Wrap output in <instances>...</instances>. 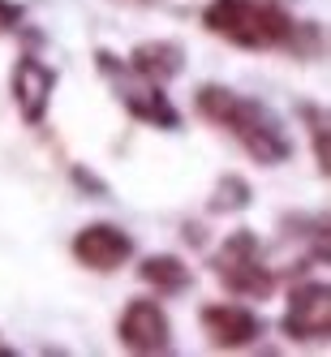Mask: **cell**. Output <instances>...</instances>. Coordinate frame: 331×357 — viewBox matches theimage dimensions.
Returning a JSON list of instances; mask_svg holds the SVG:
<instances>
[{
    "label": "cell",
    "instance_id": "obj_1",
    "mask_svg": "<svg viewBox=\"0 0 331 357\" xmlns=\"http://www.w3.org/2000/svg\"><path fill=\"white\" fill-rule=\"evenodd\" d=\"M202 26L245 52H271V47H288L297 22L279 0H207Z\"/></svg>",
    "mask_w": 331,
    "mask_h": 357
},
{
    "label": "cell",
    "instance_id": "obj_2",
    "mask_svg": "<svg viewBox=\"0 0 331 357\" xmlns=\"http://www.w3.org/2000/svg\"><path fill=\"white\" fill-rule=\"evenodd\" d=\"M95 69L108 78L112 95L121 99V108L130 112L138 125H151V130H181V112H176V104L164 95V86L142 78L138 69H130V61H121V56L108 52V47H99Z\"/></svg>",
    "mask_w": 331,
    "mask_h": 357
},
{
    "label": "cell",
    "instance_id": "obj_3",
    "mask_svg": "<svg viewBox=\"0 0 331 357\" xmlns=\"http://www.w3.org/2000/svg\"><path fill=\"white\" fill-rule=\"evenodd\" d=\"M211 271L215 280L233 293V297H254V301H263L275 293L279 284V275L267 267L263 259V241L259 233H249V228H233L211 254Z\"/></svg>",
    "mask_w": 331,
    "mask_h": 357
},
{
    "label": "cell",
    "instance_id": "obj_4",
    "mask_svg": "<svg viewBox=\"0 0 331 357\" xmlns=\"http://www.w3.org/2000/svg\"><path fill=\"white\" fill-rule=\"evenodd\" d=\"M228 134H233L241 142V151L254 160V164H263V168H275V164H288L293 155V142L284 134V125H279L259 99H245L241 112L233 116V125H228Z\"/></svg>",
    "mask_w": 331,
    "mask_h": 357
},
{
    "label": "cell",
    "instance_id": "obj_5",
    "mask_svg": "<svg viewBox=\"0 0 331 357\" xmlns=\"http://www.w3.org/2000/svg\"><path fill=\"white\" fill-rule=\"evenodd\" d=\"M284 336L301 340V344H314L327 340L331 331V289L327 280H297L288 289V305H284Z\"/></svg>",
    "mask_w": 331,
    "mask_h": 357
},
{
    "label": "cell",
    "instance_id": "obj_6",
    "mask_svg": "<svg viewBox=\"0 0 331 357\" xmlns=\"http://www.w3.org/2000/svg\"><path fill=\"white\" fill-rule=\"evenodd\" d=\"M116 340L130 353H164L172 340V323L155 297H134L116 319Z\"/></svg>",
    "mask_w": 331,
    "mask_h": 357
},
{
    "label": "cell",
    "instance_id": "obj_7",
    "mask_svg": "<svg viewBox=\"0 0 331 357\" xmlns=\"http://www.w3.org/2000/svg\"><path fill=\"white\" fill-rule=\"evenodd\" d=\"M69 250L86 271H116V267H125L134 259V237L125 233V228L108 224V220H95V224L73 233Z\"/></svg>",
    "mask_w": 331,
    "mask_h": 357
},
{
    "label": "cell",
    "instance_id": "obj_8",
    "mask_svg": "<svg viewBox=\"0 0 331 357\" xmlns=\"http://www.w3.org/2000/svg\"><path fill=\"white\" fill-rule=\"evenodd\" d=\"M52 91H56V69L35 52H22L9 73V95L17 104V116L26 125H39L47 116V104H52Z\"/></svg>",
    "mask_w": 331,
    "mask_h": 357
},
{
    "label": "cell",
    "instance_id": "obj_9",
    "mask_svg": "<svg viewBox=\"0 0 331 357\" xmlns=\"http://www.w3.org/2000/svg\"><path fill=\"white\" fill-rule=\"evenodd\" d=\"M198 323L215 349H245L263 336V319L237 301H207L198 310Z\"/></svg>",
    "mask_w": 331,
    "mask_h": 357
},
{
    "label": "cell",
    "instance_id": "obj_10",
    "mask_svg": "<svg viewBox=\"0 0 331 357\" xmlns=\"http://www.w3.org/2000/svg\"><path fill=\"white\" fill-rule=\"evenodd\" d=\"M130 69H138L142 78L164 86V82H172L176 73L185 69V47L172 43V39H146V43H138L130 52Z\"/></svg>",
    "mask_w": 331,
    "mask_h": 357
},
{
    "label": "cell",
    "instance_id": "obj_11",
    "mask_svg": "<svg viewBox=\"0 0 331 357\" xmlns=\"http://www.w3.org/2000/svg\"><path fill=\"white\" fill-rule=\"evenodd\" d=\"M138 275H142V284L155 289V293H185L194 284V271L181 254H146L138 263Z\"/></svg>",
    "mask_w": 331,
    "mask_h": 357
},
{
    "label": "cell",
    "instance_id": "obj_12",
    "mask_svg": "<svg viewBox=\"0 0 331 357\" xmlns=\"http://www.w3.org/2000/svg\"><path fill=\"white\" fill-rule=\"evenodd\" d=\"M249 198H254V190L241 181V176H220L215 181V190H211V198H207V207L215 211V215H228V211H241V207H249Z\"/></svg>",
    "mask_w": 331,
    "mask_h": 357
},
{
    "label": "cell",
    "instance_id": "obj_13",
    "mask_svg": "<svg viewBox=\"0 0 331 357\" xmlns=\"http://www.w3.org/2000/svg\"><path fill=\"white\" fill-rule=\"evenodd\" d=\"M301 121H305V130H310V146H314V160H318V176L331 172V160H327V108H314V104H301Z\"/></svg>",
    "mask_w": 331,
    "mask_h": 357
},
{
    "label": "cell",
    "instance_id": "obj_14",
    "mask_svg": "<svg viewBox=\"0 0 331 357\" xmlns=\"http://www.w3.org/2000/svg\"><path fill=\"white\" fill-rule=\"evenodd\" d=\"M17 22H22V5L17 0H0V35H9Z\"/></svg>",
    "mask_w": 331,
    "mask_h": 357
},
{
    "label": "cell",
    "instance_id": "obj_15",
    "mask_svg": "<svg viewBox=\"0 0 331 357\" xmlns=\"http://www.w3.org/2000/svg\"><path fill=\"white\" fill-rule=\"evenodd\" d=\"M73 181H82V190H86V194H95V198H104V194H108V190H104V185H99V181H95V176L86 172V168H73Z\"/></svg>",
    "mask_w": 331,
    "mask_h": 357
},
{
    "label": "cell",
    "instance_id": "obj_16",
    "mask_svg": "<svg viewBox=\"0 0 331 357\" xmlns=\"http://www.w3.org/2000/svg\"><path fill=\"white\" fill-rule=\"evenodd\" d=\"M125 5H151V0H125Z\"/></svg>",
    "mask_w": 331,
    "mask_h": 357
},
{
    "label": "cell",
    "instance_id": "obj_17",
    "mask_svg": "<svg viewBox=\"0 0 331 357\" xmlns=\"http://www.w3.org/2000/svg\"><path fill=\"white\" fill-rule=\"evenodd\" d=\"M0 353H5V340H0Z\"/></svg>",
    "mask_w": 331,
    "mask_h": 357
}]
</instances>
